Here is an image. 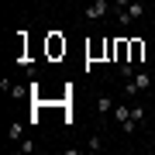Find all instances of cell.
Here are the masks:
<instances>
[{
  "mask_svg": "<svg viewBox=\"0 0 155 155\" xmlns=\"http://www.w3.org/2000/svg\"><path fill=\"white\" fill-rule=\"evenodd\" d=\"M17 152H24V155L35 152V141H17Z\"/></svg>",
  "mask_w": 155,
  "mask_h": 155,
  "instance_id": "9c48e42d",
  "label": "cell"
},
{
  "mask_svg": "<svg viewBox=\"0 0 155 155\" xmlns=\"http://www.w3.org/2000/svg\"><path fill=\"white\" fill-rule=\"evenodd\" d=\"M127 117H131V107H124V104H117V107H114V121H117V124H124Z\"/></svg>",
  "mask_w": 155,
  "mask_h": 155,
  "instance_id": "ba28073f",
  "label": "cell"
},
{
  "mask_svg": "<svg viewBox=\"0 0 155 155\" xmlns=\"http://www.w3.org/2000/svg\"><path fill=\"white\" fill-rule=\"evenodd\" d=\"M66 55V38L62 35H48V59H59Z\"/></svg>",
  "mask_w": 155,
  "mask_h": 155,
  "instance_id": "3957f363",
  "label": "cell"
},
{
  "mask_svg": "<svg viewBox=\"0 0 155 155\" xmlns=\"http://www.w3.org/2000/svg\"><path fill=\"white\" fill-rule=\"evenodd\" d=\"M86 55L93 59V62H97L100 55H107V41H93V45H86Z\"/></svg>",
  "mask_w": 155,
  "mask_h": 155,
  "instance_id": "8992f818",
  "label": "cell"
},
{
  "mask_svg": "<svg viewBox=\"0 0 155 155\" xmlns=\"http://www.w3.org/2000/svg\"><path fill=\"white\" fill-rule=\"evenodd\" d=\"M114 14H117V24H124V28H131V24H134V21H138V17L145 14V7L131 0L127 7H121V11H114Z\"/></svg>",
  "mask_w": 155,
  "mask_h": 155,
  "instance_id": "6da1fadb",
  "label": "cell"
},
{
  "mask_svg": "<svg viewBox=\"0 0 155 155\" xmlns=\"http://www.w3.org/2000/svg\"><path fill=\"white\" fill-rule=\"evenodd\" d=\"M107 11H110V4H107V0H93V4L86 7V17H90V21H97V17H104Z\"/></svg>",
  "mask_w": 155,
  "mask_h": 155,
  "instance_id": "277c9868",
  "label": "cell"
},
{
  "mask_svg": "<svg viewBox=\"0 0 155 155\" xmlns=\"http://www.w3.org/2000/svg\"><path fill=\"white\" fill-rule=\"evenodd\" d=\"M141 59H145V41L131 38V66H141Z\"/></svg>",
  "mask_w": 155,
  "mask_h": 155,
  "instance_id": "5b68a950",
  "label": "cell"
},
{
  "mask_svg": "<svg viewBox=\"0 0 155 155\" xmlns=\"http://www.w3.org/2000/svg\"><path fill=\"white\" fill-rule=\"evenodd\" d=\"M97 110H100V114H114V97H110V93H104V97L97 100Z\"/></svg>",
  "mask_w": 155,
  "mask_h": 155,
  "instance_id": "52a82bcc",
  "label": "cell"
},
{
  "mask_svg": "<svg viewBox=\"0 0 155 155\" xmlns=\"http://www.w3.org/2000/svg\"><path fill=\"white\" fill-rule=\"evenodd\" d=\"M11 141H21V124H11Z\"/></svg>",
  "mask_w": 155,
  "mask_h": 155,
  "instance_id": "30bf717a",
  "label": "cell"
},
{
  "mask_svg": "<svg viewBox=\"0 0 155 155\" xmlns=\"http://www.w3.org/2000/svg\"><path fill=\"white\" fill-rule=\"evenodd\" d=\"M127 83H134V93H141V90L152 86V76H148V69H134V76L127 79Z\"/></svg>",
  "mask_w": 155,
  "mask_h": 155,
  "instance_id": "7a4b0ae2",
  "label": "cell"
},
{
  "mask_svg": "<svg viewBox=\"0 0 155 155\" xmlns=\"http://www.w3.org/2000/svg\"><path fill=\"white\" fill-rule=\"evenodd\" d=\"M131 0H114V11H121V7H127Z\"/></svg>",
  "mask_w": 155,
  "mask_h": 155,
  "instance_id": "8fae6325",
  "label": "cell"
}]
</instances>
